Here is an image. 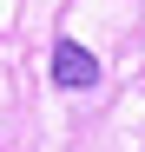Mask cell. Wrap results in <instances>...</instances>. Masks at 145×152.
<instances>
[{"mask_svg": "<svg viewBox=\"0 0 145 152\" xmlns=\"http://www.w3.org/2000/svg\"><path fill=\"white\" fill-rule=\"evenodd\" d=\"M53 86H66V93L99 86V60H92L79 40H53Z\"/></svg>", "mask_w": 145, "mask_h": 152, "instance_id": "obj_1", "label": "cell"}]
</instances>
